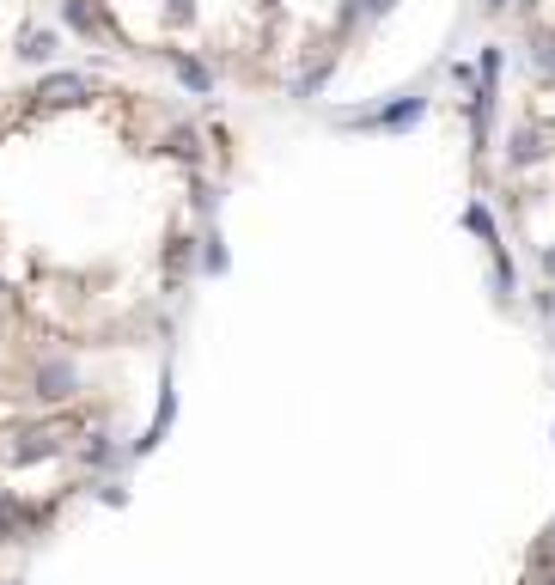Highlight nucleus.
I'll return each instance as SVG.
<instances>
[{"instance_id":"f257e3e1","label":"nucleus","mask_w":555,"mask_h":585,"mask_svg":"<svg viewBox=\"0 0 555 585\" xmlns=\"http://www.w3.org/2000/svg\"><path fill=\"white\" fill-rule=\"evenodd\" d=\"M239 129L129 68L0 86V311L68 354L153 342L214 250Z\"/></svg>"},{"instance_id":"f03ea898","label":"nucleus","mask_w":555,"mask_h":585,"mask_svg":"<svg viewBox=\"0 0 555 585\" xmlns=\"http://www.w3.org/2000/svg\"><path fill=\"white\" fill-rule=\"evenodd\" d=\"M409 0H55L73 37L177 92L336 104L397 37Z\"/></svg>"},{"instance_id":"7ed1b4c3","label":"nucleus","mask_w":555,"mask_h":585,"mask_svg":"<svg viewBox=\"0 0 555 585\" xmlns=\"http://www.w3.org/2000/svg\"><path fill=\"white\" fill-rule=\"evenodd\" d=\"M80 360L0 311V555L43 543L116 464V403Z\"/></svg>"}]
</instances>
